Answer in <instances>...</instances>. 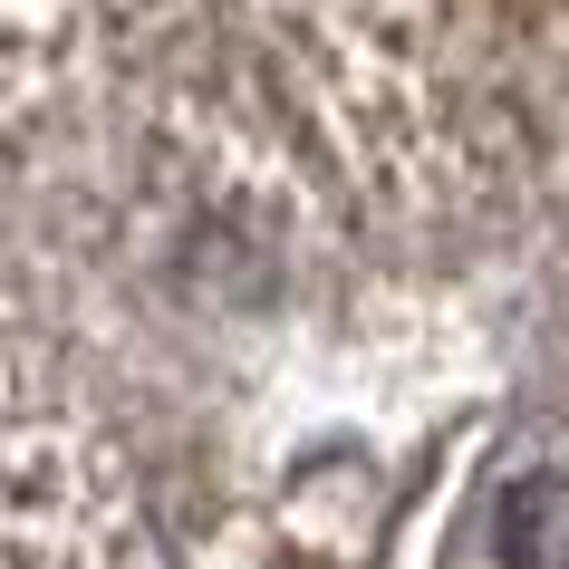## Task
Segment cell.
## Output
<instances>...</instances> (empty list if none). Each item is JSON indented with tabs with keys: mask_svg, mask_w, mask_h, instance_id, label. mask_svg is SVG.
Masks as SVG:
<instances>
[{
	"mask_svg": "<svg viewBox=\"0 0 569 569\" xmlns=\"http://www.w3.org/2000/svg\"><path fill=\"white\" fill-rule=\"evenodd\" d=\"M492 550L502 569H569V463H531L492 502Z\"/></svg>",
	"mask_w": 569,
	"mask_h": 569,
	"instance_id": "1",
	"label": "cell"
}]
</instances>
